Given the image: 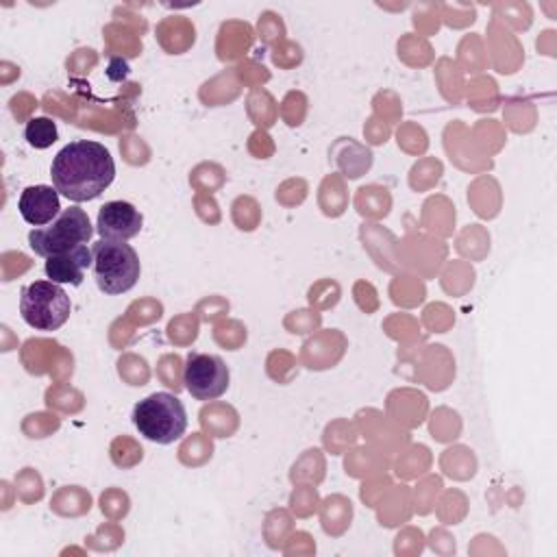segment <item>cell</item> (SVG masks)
<instances>
[{
  "mask_svg": "<svg viewBox=\"0 0 557 557\" xmlns=\"http://www.w3.org/2000/svg\"><path fill=\"white\" fill-rule=\"evenodd\" d=\"M50 176L61 196L72 202H87L113 183L115 163L100 141L74 139L54 154Z\"/></svg>",
  "mask_w": 557,
  "mask_h": 557,
  "instance_id": "1",
  "label": "cell"
},
{
  "mask_svg": "<svg viewBox=\"0 0 557 557\" xmlns=\"http://www.w3.org/2000/svg\"><path fill=\"white\" fill-rule=\"evenodd\" d=\"M133 424L146 440L172 444L187 429V411L174 394L154 392L133 407Z\"/></svg>",
  "mask_w": 557,
  "mask_h": 557,
  "instance_id": "2",
  "label": "cell"
},
{
  "mask_svg": "<svg viewBox=\"0 0 557 557\" xmlns=\"http://www.w3.org/2000/svg\"><path fill=\"white\" fill-rule=\"evenodd\" d=\"M94 278L100 292L109 296L124 294L135 287L141 263L135 248L117 239H100L91 246Z\"/></svg>",
  "mask_w": 557,
  "mask_h": 557,
  "instance_id": "3",
  "label": "cell"
},
{
  "mask_svg": "<svg viewBox=\"0 0 557 557\" xmlns=\"http://www.w3.org/2000/svg\"><path fill=\"white\" fill-rule=\"evenodd\" d=\"M91 235L94 228L87 211L81 207H67L50 224L35 226L28 233V244L35 250V255L50 259L72 252L74 248L87 244Z\"/></svg>",
  "mask_w": 557,
  "mask_h": 557,
  "instance_id": "4",
  "label": "cell"
},
{
  "mask_svg": "<svg viewBox=\"0 0 557 557\" xmlns=\"http://www.w3.org/2000/svg\"><path fill=\"white\" fill-rule=\"evenodd\" d=\"M72 311L70 296L59 283L35 281L28 283L20 294V313L35 331L61 329Z\"/></svg>",
  "mask_w": 557,
  "mask_h": 557,
  "instance_id": "5",
  "label": "cell"
},
{
  "mask_svg": "<svg viewBox=\"0 0 557 557\" xmlns=\"http://www.w3.org/2000/svg\"><path fill=\"white\" fill-rule=\"evenodd\" d=\"M183 383L196 400H215L228 387V368L218 355L189 352L183 370Z\"/></svg>",
  "mask_w": 557,
  "mask_h": 557,
  "instance_id": "6",
  "label": "cell"
},
{
  "mask_svg": "<svg viewBox=\"0 0 557 557\" xmlns=\"http://www.w3.org/2000/svg\"><path fill=\"white\" fill-rule=\"evenodd\" d=\"M141 224H144V218L139 209L126 200L104 202L96 220L100 239H117V242H128L135 235H139Z\"/></svg>",
  "mask_w": 557,
  "mask_h": 557,
  "instance_id": "7",
  "label": "cell"
},
{
  "mask_svg": "<svg viewBox=\"0 0 557 557\" xmlns=\"http://www.w3.org/2000/svg\"><path fill=\"white\" fill-rule=\"evenodd\" d=\"M17 211L30 226H46L61 213L59 191L50 185H28L17 198Z\"/></svg>",
  "mask_w": 557,
  "mask_h": 557,
  "instance_id": "8",
  "label": "cell"
},
{
  "mask_svg": "<svg viewBox=\"0 0 557 557\" xmlns=\"http://www.w3.org/2000/svg\"><path fill=\"white\" fill-rule=\"evenodd\" d=\"M94 263V255L91 248L87 244L74 248L72 252L59 255V257H50L46 259V276L52 283H72V285H81L85 278V270Z\"/></svg>",
  "mask_w": 557,
  "mask_h": 557,
  "instance_id": "9",
  "label": "cell"
},
{
  "mask_svg": "<svg viewBox=\"0 0 557 557\" xmlns=\"http://www.w3.org/2000/svg\"><path fill=\"white\" fill-rule=\"evenodd\" d=\"M57 124L50 117H30L24 126L26 141L37 150L50 148L57 141Z\"/></svg>",
  "mask_w": 557,
  "mask_h": 557,
  "instance_id": "10",
  "label": "cell"
}]
</instances>
